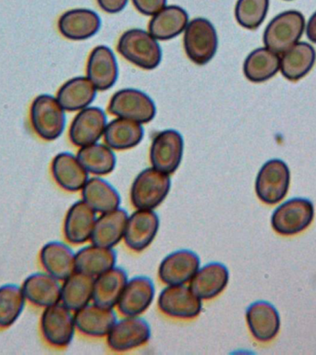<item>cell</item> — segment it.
<instances>
[{"mask_svg": "<svg viewBox=\"0 0 316 355\" xmlns=\"http://www.w3.org/2000/svg\"><path fill=\"white\" fill-rule=\"evenodd\" d=\"M118 51L133 65L148 71L157 68L162 60V50L157 39L141 29L125 32L119 38Z\"/></svg>", "mask_w": 316, "mask_h": 355, "instance_id": "cell-1", "label": "cell"}, {"mask_svg": "<svg viewBox=\"0 0 316 355\" xmlns=\"http://www.w3.org/2000/svg\"><path fill=\"white\" fill-rule=\"evenodd\" d=\"M170 188V175L152 166L143 169L133 180L130 201L136 209L155 210L165 201Z\"/></svg>", "mask_w": 316, "mask_h": 355, "instance_id": "cell-2", "label": "cell"}, {"mask_svg": "<svg viewBox=\"0 0 316 355\" xmlns=\"http://www.w3.org/2000/svg\"><path fill=\"white\" fill-rule=\"evenodd\" d=\"M30 121L39 137L44 141H55L60 137L65 129V110L57 97L40 94L35 97L30 105Z\"/></svg>", "mask_w": 316, "mask_h": 355, "instance_id": "cell-3", "label": "cell"}, {"mask_svg": "<svg viewBox=\"0 0 316 355\" xmlns=\"http://www.w3.org/2000/svg\"><path fill=\"white\" fill-rule=\"evenodd\" d=\"M305 28L304 15L297 10H288L274 17L263 33L265 47L281 55L298 43Z\"/></svg>", "mask_w": 316, "mask_h": 355, "instance_id": "cell-4", "label": "cell"}, {"mask_svg": "<svg viewBox=\"0 0 316 355\" xmlns=\"http://www.w3.org/2000/svg\"><path fill=\"white\" fill-rule=\"evenodd\" d=\"M183 43L188 58L197 65H205L218 51V33L208 19L196 18L188 21Z\"/></svg>", "mask_w": 316, "mask_h": 355, "instance_id": "cell-5", "label": "cell"}, {"mask_svg": "<svg viewBox=\"0 0 316 355\" xmlns=\"http://www.w3.org/2000/svg\"><path fill=\"white\" fill-rule=\"evenodd\" d=\"M290 173L287 164L280 159L267 161L260 169L255 182L258 198L266 205H276L287 196Z\"/></svg>", "mask_w": 316, "mask_h": 355, "instance_id": "cell-6", "label": "cell"}, {"mask_svg": "<svg viewBox=\"0 0 316 355\" xmlns=\"http://www.w3.org/2000/svg\"><path fill=\"white\" fill-rule=\"evenodd\" d=\"M108 111L119 118L132 119L144 124L152 121L157 114V107L151 97L143 92L126 88L114 94Z\"/></svg>", "mask_w": 316, "mask_h": 355, "instance_id": "cell-7", "label": "cell"}, {"mask_svg": "<svg viewBox=\"0 0 316 355\" xmlns=\"http://www.w3.org/2000/svg\"><path fill=\"white\" fill-rule=\"evenodd\" d=\"M315 218V207L309 200L295 198L279 205L272 216L274 232L280 235L291 236L304 232Z\"/></svg>", "mask_w": 316, "mask_h": 355, "instance_id": "cell-8", "label": "cell"}, {"mask_svg": "<svg viewBox=\"0 0 316 355\" xmlns=\"http://www.w3.org/2000/svg\"><path fill=\"white\" fill-rule=\"evenodd\" d=\"M75 330L74 316L61 302L44 308L41 316V331L49 345L65 348L73 340Z\"/></svg>", "mask_w": 316, "mask_h": 355, "instance_id": "cell-9", "label": "cell"}, {"mask_svg": "<svg viewBox=\"0 0 316 355\" xmlns=\"http://www.w3.org/2000/svg\"><path fill=\"white\" fill-rule=\"evenodd\" d=\"M202 302L188 285H168L158 295L157 306L169 318L193 319L201 313Z\"/></svg>", "mask_w": 316, "mask_h": 355, "instance_id": "cell-10", "label": "cell"}, {"mask_svg": "<svg viewBox=\"0 0 316 355\" xmlns=\"http://www.w3.org/2000/svg\"><path fill=\"white\" fill-rule=\"evenodd\" d=\"M184 150L182 135L175 130L158 132L150 147V161L152 168L171 175L179 168Z\"/></svg>", "mask_w": 316, "mask_h": 355, "instance_id": "cell-11", "label": "cell"}, {"mask_svg": "<svg viewBox=\"0 0 316 355\" xmlns=\"http://www.w3.org/2000/svg\"><path fill=\"white\" fill-rule=\"evenodd\" d=\"M151 338L149 324L140 316H125L116 321L107 336L108 347L113 352H125L137 349Z\"/></svg>", "mask_w": 316, "mask_h": 355, "instance_id": "cell-12", "label": "cell"}, {"mask_svg": "<svg viewBox=\"0 0 316 355\" xmlns=\"http://www.w3.org/2000/svg\"><path fill=\"white\" fill-rule=\"evenodd\" d=\"M155 210L137 209L128 218L123 240L128 248L140 252L148 248L159 230Z\"/></svg>", "mask_w": 316, "mask_h": 355, "instance_id": "cell-13", "label": "cell"}, {"mask_svg": "<svg viewBox=\"0 0 316 355\" xmlns=\"http://www.w3.org/2000/svg\"><path fill=\"white\" fill-rule=\"evenodd\" d=\"M201 266L198 255L190 250H179L166 255L158 266V277L164 284L184 285L191 282Z\"/></svg>", "mask_w": 316, "mask_h": 355, "instance_id": "cell-14", "label": "cell"}, {"mask_svg": "<svg viewBox=\"0 0 316 355\" xmlns=\"http://www.w3.org/2000/svg\"><path fill=\"white\" fill-rule=\"evenodd\" d=\"M107 116L101 108L88 107L79 111L69 127V140L75 146L96 144L104 135Z\"/></svg>", "mask_w": 316, "mask_h": 355, "instance_id": "cell-15", "label": "cell"}, {"mask_svg": "<svg viewBox=\"0 0 316 355\" xmlns=\"http://www.w3.org/2000/svg\"><path fill=\"white\" fill-rule=\"evenodd\" d=\"M155 295V285L151 279L134 277L128 280L116 306L124 316H140L151 306Z\"/></svg>", "mask_w": 316, "mask_h": 355, "instance_id": "cell-16", "label": "cell"}, {"mask_svg": "<svg viewBox=\"0 0 316 355\" xmlns=\"http://www.w3.org/2000/svg\"><path fill=\"white\" fill-rule=\"evenodd\" d=\"M229 272L227 266L218 262L208 263L200 266L188 282V287L202 301L218 297L227 288Z\"/></svg>", "mask_w": 316, "mask_h": 355, "instance_id": "cell-17", "label": "cell"}, {"mask_svg": "<svg viewBox=\"0 0 316 355\" xmlns=\"http://www.w3.org/2000/svg\"><path fill=\"white\" fill-rule=\"evenodd\" d=\"M58 27L61 35L69 40H86L98 33L101 19L94 10L74 8L60 16Z\"/></svg>", "mask_w": 316, "mask_h": 355, "instance_id": "cell-18", "label": "cell"}, {"mask_svg": "<svg viewBox=\"0 0 316 355\" xmlns=\"http://www.w3.org/2000/svg\"><path fill=\"white\" fill-rule=\"evenodd\" d=\"M76 329L91 338L107 337L116 322L115 312L111 308L89 304L74 313Z\"/></svg>", "mask_w": 316, "mask_h": 355, "instance_id": "cell-19", "label": "cell"}, {"mask_svg": "<svg viewBox=\"0 0 316 355\" xmlns=\"http://www.w3.org/2000/svg\"><path fill=\"white\" fill-rule=\"evenodd\" d=\"M96 212L83 200L74 202L69 207L64 220V236L71 244H82L91 240Z\"/></svg>", "mask_w": 316, "mask_h": 355, "instance_id": "cell-20", "label": "cell"}, {"mask_svg": "<svg viewBox=\"0 0 316 355\" xmlns=\"http://www.w3.org/2000/svg\"><path fill=\"white\" fill-rule=\"evenodd\" d=\"M52 176L63 190L75 193L82 191L89 180V173L77 155L71 153H60L51 164Z\"/></svg>", "mask_w": 316, "mask_h": 355, "instance_id": "cell-21", "label": "cell"}, {"mask_svg": "<svg viewBox=\"0 0 316 355\" xmlns=\"http://www.w3.org/2000/svg\"><path fill=\"white\" fill-rule=\"evenodd\" d=\"M119 76L118 63L109 47L96 46L87 63V78L97 91L108 90L115 85Z\"/></svg>", "mask_w": 316, "mask_h": 355, "instance_id": "cell-22", "label": "cell"}, {"mask_svg": "<svg viewBox=\"0 0 316 355\" xmlns=\"http://www.w3.org/2000/svg\"><path fill=\"white\" fill-rule=\"evenodd\" d=\"M246 321L255 340L266 343L273 340L280 329L279 313L267 302L259 301L249 305Z\"/></svg>", "mask_w": 316, "mask_h": 355, "instance_id": "cell-23", "label": "cell"}, {"mask_svg": "<svg viewBox=\"0 0 316 355\" xmlns=\"http://www.w3.org/2000/svg\"><path fill=\"white\" fill-rule=\"evenodd\" d=\"M129 215L119 207L110 212L101 214L94 224L91 243L94 245L114 248L123 240Z\"/></svg>", "mask_w": 316, "mask_h": 355, "instance_id": "cell-24", "label": "cell"}, {"mask_svg": "<svg viewBox=\"0 0 316 355\" xmlns=\"http://www.w3.org/2000/svg\"><path fill=\"white\" fill-rule=\"evenodd\" d=\"M60 280L51 275L35 273L28 277L21 286L26 301L35 306L46 308L60 302Z\"/></svg>", "mask_w": 316, "mask_h": 355, "instance_id": "cell-25", "label": "cell"}, {"mask_svg": "<svg viewBox=\"0 0 316 355\" xmlns=\"http://www.w3.org/2000/svg\"><path fill=\"white\" fill-rule=\"evenodd\" d=\"M40 262L47 274L62 282L75 272V254L60 241H50L43 246Z\"/></svg>", "mask_w": 316, "mask_h": 355, "instance_id": "cell-26", "label": "cell"}, {"mask_svg": "<svg viewBox=\"0 0 316 355\" xmlns=\"http://www.w3.org/2000/svg\"><path fill=\"white\" fill-rule=\"evenodd\" d=\"M128 280L127 272L116 266L94 277V304L113 309L118 304Z\"/></svg>", "mask_w": 316, "mask_h": 355, "instance_id": "cell-27", "label": "cell"}, {"mask_svg": "<svg viewBox=\"0 0 316 355\" xmlns=\"http://www.w3.org/2000/svg\"><path fill=\"white\" fill-rule=\"evenodd\" d=\"M188 24L187 11L179 6H166L152 17L149 33L157 40L166 41L184 32Z\"/></svg>", "mask_w": 316, "mask_h": 355, "instance_id": "cell-28", "label": "cell"}, {"mask_svg": "<svg viewBox=\"0 0 316 355\" xmlns=\"http://www.w3.org/2000/svg\"><path fill=\"white\" fill-rule=\"evenodd\" d=\"M97 89L87 77H75L64 83L58 92L57 99L69 112L88 107L96 96Z\"/></svg>", "mask_w": 316, "mask_h": 355, "instance_id": "cell-29", "label": "cell"}, {"mask_svg": "<svg viewBox=\"0 0 316 355\" xmlns=\"http://www.w3.org/2000/svg\"><path fill=\"white\" fill-rule=\"evenodd\" d=\"M116 254L113 248L91 245L83 247L75 254V271L96 277L115 268Z\"/></svg>", "mask_w": 316, "mask_h": 355, "instance_id": "cell-30", "label": "cell"}, {"mask_svg": "<svg viewBox=\"0 0 316 355\" xmlns=\"http://www.w3.org/2000/svg\"><path fill=\"white\" fill-rule=\"evenodd\" d=\"M144 130L141 123L132 119L116 118L107 124L104 132L105 144L111 149L134 148L143 140Z\"/></svg>", "mask_w": 316, "mask_h": 355, "instance_id": "cell-31", "label": "cell"}, {"mask_svg": "<svg viewBox=\"0 0 316 355\" xmlns=\"http://www.w3.org/2000/svg\"><path fill=\"white\" fill-rule=\"evenodd\" d=\"M315 60V49L310 44L301 42L281 54L280 71L288 80L296 82L309 73Z\"/></svg>", "mask_w": 316, "mask_h": 355, "instance_id": "cell-32", "label": "cell"}, {"mask_svg": "<svg viewBox=\"0 0 316 355\" xmlns=\"http://www.w3.org/2000/svg\"><path fill=\"white\" fill-rule=\"evenodd\" d=\"M82 200L96 213L104 214L121 207L119 191L107 180L99 177L91 178L82 190Z\"/></svg>", "mask_w": 316, "mask_h": 355, "instance_id": "cell-33", "label": "cell"}, {"mask_svg": "<svg viewBox=\"0 0 316 355\" xmlns=\"http://www.w3.org/2000/svg\"><path fill=\"white\" fill-rule=\"evenodd\" d=\"M94 277L75 271L63 280L61 286L60 302L76 312L93 301Z\"/></svg>", "mask_w": 316, "mask_h": 355, "instance_id": "cell-34", "label": "cell"}, {"mask_svg": "<svg viewBox=\"0 0 316 355\" xmlns=\"http://www.w3.org/2000/svg\"><path fill=\"white\" fill-rule=\"evenodd\" d=\"M279 69V55L267 47L254 50L244 61V75L252 83L265 82L274 76Z\"/></svg>", "mask_w": 316, "mask_h": 355, "instance_id": "cell-35", "label": "cell"}, {"mask_svg": "<svg viewBox=\"0 0 316 355\" xmlns=\"http://www.w3.org/2000/svg\"><path fill=\"white\" fill-rule=\"evenodd\" d=\"M77 157L88 173L105 176L115 169L116 155L107 144L96 143L80 147Z\"/></svg>", "mask_w": 316, "mask_h": 355, "instance_id": "cell-36", "label": "cell"}, {"mask_svg": "<svg viewBox=\"0 0 316 355\" xmlns=\"http://www.w3.org/2000/svg\"><path fill=\"white\" fill-rule=\"evenodd\" d=\"M25 296L21 287L5 284L0 287V329L13 326L24 309Z\"/></svg>", "mask_w": 316, "mask_h": 355, "instance_id": "cell-37", "label": "cell"}, {"mask_svg": "<svg viewBox=\"0 0 316 355\" xmlns=\"http://www.w3.org/2000/svg\"><path fill=\"white\" fill-rule=\"evenodd\" d=\"M268 8L269 0H238L236 19L245 29H257L265 21Z\"/></svg>", "mask_w": 316, "mask_h": 355, "instance_id": "cell-38", "label": "cell"}, {"mask_svg": "<svg viewBox=\"0 0 316 355\" xmlns=\"http://www.w3.org/2000/svg\"><path fill=\"white\" fill-rule=\"evenodd\" d=\"M139 12L146 16H154L166 6V0H132Z\"/></svg>", "mask_w": 316, "mask_h": 355, "instance_id": "cell-39", "label": "cell"}, {"mask_svg": "<svg viewBox=\"0 0 316 355\" xmlns=\"http://www.w3.org/2000/svg\"><path fill=\"white\" fill-rule=\"evenodd\" d=\"M128 1L129 0H97L99 7L110 14L121 12L126 7Z\"/></svg>", "mask_w": 316, "mask_h": 355, "instance_id": "cell-40", "label": "cell"}, {"mask_svg": "<svg viewBox=\"0 0 316 355\" xmlns=\"http://www.w3.org/2000/svg\"><path fill=\"white\" fill-rule=\"evenodd\" d=\"M306 33L310 41L316 44V12L310 17L308 21Z\"/></svg>", "mask_w": 316, "mask_h": 355, "instance_id": "cell-41", "label": "cell"}, {"mask_svg": "<svg viewBox=\"0 0 316 355\" xmlns=\"http://www.w3.org/2000/svg\"><path fill=\"white\" fill-rule=\"evenodd\" d=\"M288 1H290V0H288Z\"/></svg>", "mask_w": 316, "mask_h": 355, "instance_id": "cell-42", "label": "cell"}]
</instances>
